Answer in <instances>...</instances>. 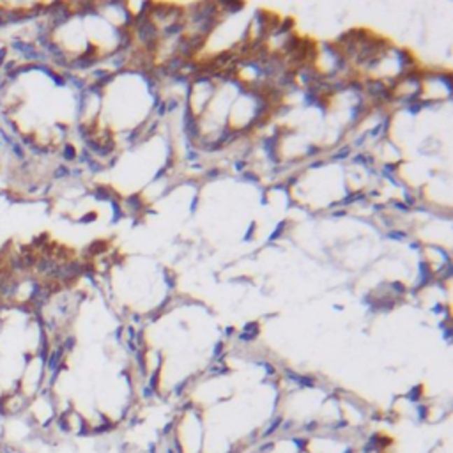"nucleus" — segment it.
Wrapping results in <instances>:
<instances>
[{"instance_id": "nucleus-1", "label": "nucleus", "mask_w": 453, "mask_h": 453, "mask_svg": "<svg viewBox=\"0 0 453 453\" xmlns=\"http://www.w3.org/2000/svg\"><path fill=\"white\" fill-rule=\"evenodd\" d=\"M183 130L184 135L188 137V140H199L200 139V126H199V117L193 116L190 109V103H186L183 117Z\"/></svg>"}, {"instance_id": "nucleus-2", "label": "nucleus", "mask_w": 453, "mask_h": 453, "mask_svg": "<svg viewBox=\"0 0 453 453\" xmlns=\"http://www.w3.org/2000/svg\"><path fill=\"white\" fill-rule=\"evenodd\" d=\"M432 284H434V273L431 271V266H428L425 260H421V263H419V280L418 284H416V287L412 288V294H416L418 291H421V288Z\"/></svg>"}, {"instance_id": "nucleus-3", "label": "nucleus", "mask_w": 453, "mask_h": 453, "mask_svg": "<svg viewBox=\"0 0 453 453\" xmlns=\"http://www.w3.org/2000/svg\"><path fill=\"white\" fill-rule=\"evenodd\" d=\"M92 197L96 200H99V202H112V200L117 199L113 190L109 186H96L92 190Z\"/></svg>"}, {"instance_id": "nucleus-4", "label": "nucleus", "mask_w": 453, "mask_h": 453, "mask_svg": "<svg viewBox=\"0 0 453 453\" xmlns=\"http://www.w3.org/2000/svg\"><path fill=\"white\" fill-rule=\"evenodd\" d=\"M393 50L397 52L398 64H400L402 73L407 71L409 68H412V66H414V55H412L411 52H407V50H404V48H393Z\"/></svg>"}, {"instance_id": "nucleus-5", "label": "nucleus", "mask_w": 453, "mask_h": 453, "mask_svg": "<svg viewBox=\"0 0 453 453\" xmlns=\"http://www.w3.org/2000/svg\"><path fill=\"white\" fill-rule=\"evenodd\" d=\"M301 43H303V39L298 38L296 34H291L287 38V41L284 43V46H281V53H285V55H293L294 52L300 50Z\"/></svg>"}, {"instance_id": "nucleus-6", "label": "nucleus", "mask_w": 453, "mask_h": 453, "mask_svg": "<svg viewBox=\"0 0 453 453\" xmlns=\"http://www.w3.org/2000/svg\"><path fill=\"white\" fill-rule=\"evenodd\" d=\"M183 30H186V22L177 20V22L169 23V25L163 29V36H167V38H170V36H179L183 34Z\"/></svg>"}, {"instance_id": "nucleus-7", "label": "nucleus", "mask_w": 453, "mask_h": 453, "mask_svg": "<svg viewBox=\"0 0 453 453\" xmlns=\"http://www.w3.org/2000/svg\"><path fill=\"white\" fill-rule=\"evenodd\" d=\"M293 29H294V20L293 18H285V20H280V23H278L277 29L271 32V36H281V34H293Z\"/></svg>"}, {"instance_id": "nucleus-8", "label": "nucleus", "mask_w": 453, "mask_h": 453, "mask_svg": "<svg viewBox=\"0 0 453 453\" xmlns=\"http://www.w3.org/2000/svg\"><path fill=\"white\" fill-rule=\"evenodd\" d=\"M216 23H218L216 16H213V18H207L206 22L199 23V32H197V34H200V36H204V38H207V36H209L211 32L214 30Z\"/></svg>"}, {"instance_id": "nucleus-9", "label": "nucleus", "mask_w": 453, "mask_h": 453, "mask_svg": "<svg viewBox=\"0 0 453 453\" xmlns=\"http://www.w3.org/2000/svg\"><path fill=\"white\" fill-rule=\"evenodd\" d=\"M367 199V195H365L363 191H358V193H351V195L345 197L342 202H337V204H331V207H337V206H351V204L354 202H360V200H365Z\"/></svg>"}, {"instance_id": "nucleus-10", "label": "nucleus", "mask_w": 453, "mask_h": 453, "mask_svg": "<svg viewBox=\"0 0 453 453\" xmlns=\"http://www.w3.org/2000/svg\"><path fill=\"white\" fill-rule=\"evenodd\" d=\"M8 149L11 151L13 154H15V158H16V160H18V161H25V160H27V153H25V149H23V146H22V144L18 142V140H15V142H13L11 146L8 147Z\"/></svg>"}, {"instance_id": "nucleus-11", "label": "nucleus", "mask_w": 453, "mask_h": 453, "mask_svg": "<svg viewBox=\"0 0 453 453\" xmlns=\"http://www.w3.org/2000/svg\"><path fill=\"white\" fill-rule=\"evenodd\" d=\"M76 156H78V153H76L75 146L73 144H64L62 146V158L66 161H75Z\"/></svg>"}, {"instance_id": "nucleus-12", "label": "nucleus", "mask_w": 453, "mask_h": 453, "mask_svg": "<svg viewBox=\"0 0 453 453\" xmlns=\"http://www.w3.org/2000/svg\"><path fill=\"white\" fill-rule=\"evenodd\" d=\"M126 204L132 207L133 213H140L144 209V200H140V195H132L126 199Z\"/></svg>"}, {"instance_id": "nucleus-13", "label": "nucleus", "mask_w": 453, "mask_h": 453, "mask_svg": "<svg viewBox=\"0 0 453 453\" xmlns=\"http://www.w3.org/2000/svg\"><path fill=\"white\" fill-rule=\"evenodd\" d=\"M106 246H109V244H106V241H94V243L90 244L89 248H87V253H89V255H99L102 251L106 250Z\"/></svg>"}, {"instance_id": "nucleus-14", "label": "nucleus", "mask_w": 453, "mask_h": 453, "mask_svg": "<svg viewBox=\"0 0 453 453\" xmlns=\"http://www.w3.org/2000/svg\"><path fill=\"white\" fill-rule=\"evenodd\" d=\"M352 163H358V165H365L367 169H370V165L374 163V158L368 156V154H356L352 158Z\"/></svg>"}, {"instance_id": "nucleus-15", "label": "nucleus", "mask_w": 453, "mask_h": 453, "mask_svg": "<svg viewBox=\"0 0 453 453\" xmlns=\"http://www.w3.org/2000/svg\"><path fill=\"white\" fill-rule=\"evenodd\" d=\"M285 229H287V221H280V223H278V225H277V229H274V232H273V234H271V236H270V239H267V243H270V244H273V243H274V241H277V239H280V237H281V234H284V232H285Z\"/></svg>"}, {"instance_id": "nucleus-16", "label": "nucleus", "mask_w": 453, "mask_h": 453, "mask_svg": "<svg viewBox=\"0 0 453 453\" xmlns=\"http://www.w3.org/2000/svg\"><path fill=\"white\" fill-rule=\"evenodd\" d=\"M69 176H71V169L66 165H59L52 174L53 179H66V177H69Z\"/></svg>"}, {"instance_id": "nucleus-17", "label": "nucleus", "mask_w": 453, "mask_h": 453, "mask_svg": "<svg viewBox=\"0 0 453 453\" xmlns=\"http://www.w3.org/2000/svg\"><path fill=\"white\" fill-rule=\"evenodd\" d=\"M220 8L227 9L229 13H237L244 8V4L243 2H221Z\"/></svg>"}, {"instance_id": "nucleus-18", "label": "nucleus", "mask_w": 453, "mask_h": 453, "mask_svg": "<svg viewBox=\"0 0 453 453\" xmlns=\"http://www.w3.org/2000/svg\"><path fill=\"white\" fill-rule=\"evenodd\" d=\"M110 204H112V213H113L112 223H117V221H120V218H123V209H120L119 200H112Z\"/></svg>"}, {"instance_id": "nucleus-19", "label": "nucleus", "mask_w": 453, "mask_h": 453, "mask_svg": "<svg viewBox=\"0 0 453 453\" xmlns=\"http://www.w3.org/2000/svg\"><path fill=\"white\" fill-rule=\"evenodd\" d=\"M386 237L393 241H405L409 236L407 232H404V230H390V232L386 234Z\"/></svg>"}, {"instance_id": "nucleus-20", "label": "nucleus", "mask_w": 453, "mask_h": 453, "mask_svg": "<svg viewBox=\"0 0 453 453\" xmlns=\"http://www.w3.org/2000/svg\"><path fill=\"white\" fill-rule=\"evenodd\" d=\"M46 76H48V78L52 80V82L55 83L57 87H66V85H68V83H66V80H64V76L60 75V73L52 71V73H48V75H46Z\"/></svg>"}, {"instance_id": "nucleus-21", "label": "nucleus", "mask_w": 453, "mask_h": 453, "mask_svg": "<svg viewBox=\"0 0 453 453\" xmlns=\"http://www.w3.org/2000/svg\"><path fill=\"white\" fill-rule=\"evenodd\" d=\"M87 169H89V172L92 174H99L105 170V167H103L98 160H90L89 163H87Z\"/></svg>"}, {"instance_id": "nucleus-22", "label": "nucleus", "mask_w": 453, "mask_h": 453, "mask_svg": "<svg viewBox=\"0 0 453 453\" xmlns=\"http://www.w3.org/2000/svg\"><path fill=\"white\" fill-rule=\"evenodd\" d=\"M452 271H453L452 263L446 264L445 267H441V270H439V277H441V280H449V278H452V274H453Z\"/></svg>"}, {"instance_id": "nucleus-23", "label": "nucleus", "mask_w": 453, "mask_h": 453, "mask_svg": "<svg viewBox=\"0 0 453 453\" xmlns=\"http://www.w3.org/2000/svg\"><path fill=\"white\" fill-rule=\"evenodd\" d=\"M349 154H351V147L349 146H345L344 149H340L338 151L337 154H333V158H331V160L333 161H340V160H345V158L349 156Z\"/></svg>"}, {"instance_id": "nucleus-24", "label": "nucleus", "mask_w": 453, "mask_h": 453, "mask_svg": "<svg viewBox=\"0 0 453 453\" xmlns=\"http://www.w3.org/2000/svg\"><path fill=\"white\" fill-rule=\"evenodd\" d=\"M202 149L207 151V153H213V151L223 149V146H221V144L216 140V142H206V144H202Z\"/></svg>"}, {"instance_id": "nucleus-25", "label": "nucleus", "mask_w": 453, "mask_h": 453, "mask_svg": "<svg viewBox=\"0 0 453 453\" xmlns=\"http://www.w3.org/2000/svg\"><path fill=\"white\" fill-rule=\"evenodd\" d=\"M243 333L258 335V324H257V322H248L246 326H244V328H243Z\"/></svg>"}, {"instance_id": "nucleus-26", "label": "nucleus", "mask_w": 453, "mask_h": 453, "mask_svg": "<svg viewBox=\"0 0 453 453\" xmlns=\"http://www.w3.org/2000/svg\"><path fill=\"white\" fill-rule=\"evenodd\" d=\"M391 287V291H393V293H397V294H405V291H407V288L404 287V284H402V281H393V284L390 285Z\"/></svg>"}, {"instance_id": "nucleus-27", "label": "nucleus", "mask_w": 453, "mask_h": 453, "mask_svg": "<svg viewBox=\"0 0 453 453\" xmlns=\"http://www.w3.org/2000/svg\"><path fill=\"white\" fill-rule=\"evenodd\" d=\"M255 227H257V225H255V221H251L250 223V227H248V232L244 234V237H243V241H251L253 239V234H255Z\"/></svg>"}, {"instance_id": "nucleus-28", "label": "nucleus", "mask_w": 453, "mask_h": 453, "mask_svg": "<svg viewBox=\"0 0 453 453\" xmlns=\"http://www.w3.org/2000/svg\"><path fill=\"white\" fill-rule=\"evenodd\" d=\"M96 218H98V214H96V213H89V214H85V216L80 218L78 223H92V221L96 220Z\"/></svg>"}, {"instance_id": "nucleus-29", "label": "nucleus", "mask_w": 453, "mask_h": 453, "mask_svg": "<svg viewBox=\"0 0 453 453\" xmlns=\"http://www.w3.org/2000/svg\"><path fill=\"white\" fill-rule=\"evenodd\" d=\"M177 106H179L177 99H169V102H165L167 112H174V110H177Z\"/></svg>"}, {"instance_id": "nucleus-30", "label": "nucleus", "mask_w": 453, "mask_h": 453, "mask_svg": "<svg viewBox=\"0 0 453 453\" xmlns=\"http://www.w3.org/2000/svg\"><path fill=\"white\" fill-rule=\"evenodd\" d=\"M391 206H393L395 209L402 211V213H409V211H411V207H407L405 204H402V202H397V200H393V202H391Z\"/></svg>"}, {"instance_id": "nucleus-31", "label": "nucleus", "mask_w": 453, "mask_h": 453, "mask_svg": "<svg viewBox=\"0 0 453 453\" xmlns=\"http://www.w3.org/2000/svg\"><path fill=\"white\" fill-rule=\"evenodd\" d=\"M241 176H243L244 181H250V183H255V184L258 183V177L255 176V174H251V172H241Z\"/></svg>"}, {"instance_id": "nucleus-32", "label": "nucleus", "mask_w": 453, "mask_h": 453, "mask_svg": "<svg viewBox=\"0 0 453 453\" xmlns=\"http://www.w3.org/2000/svg\"><path fill=\"white\" fill-rule=\"evenodd\" d=\"M419 391H421V386H418V388H414V390H411V393L407 395L409 400H418L419 397Z\"/></svg>"}, {"instance_id": "nucleus-33", "label": "nucleus", "mask_w": 453, "mask_h": 453, "mask_svg": "<svg viewBox=\"0 0 453 453\" xmlns=\"http://www.w3.org/2000/svg\"><path fill=\"white\" fill-rule=\"evenodd\" d=\"M156 109H158V117H165V113H167L165 102H160V105H158Z\"/></svg>"}, {"instance_id": "nucleus-34", "label": "nucleus", "mask_w": 453, "mask_h": 453, "mask_svg": "<svg viewBox=\"0 0 453 453\" xmlns=\"http://www.w3.org/2000/svg\"><path fill=\"white\" fill-rule=\"evenodd\" d=\"M419 110H421V103H414V105H409V112L412 113V116H416V113H419Z\"/></svg>"}, {"instance_id": "nucleus-35", "label": "nucleus", "mask_w": 453, "mask_h": 453, "mask_svg": "<svg viewBox=\"0 0 453 453\" xmlns=\"http://www.w3.org/2000/svg\"><path fill=\"white\" fill-rule=\"evenodd\" d=\"M206 177H207V179H216V177H220V170H218V169L207 170Z\"/></svg>"}, {"instance_id": "nucleus-36", "label": "nucleus", "mask_w": 453, "mask_h": 453, "mask_svg": "<svg viewBox=\"0 0 453 453\" xmlns=\"http://www.w3.org/2000/svg\"><path fill=\"white\" fill-rule=\"evenodd\" d=\"M163 277H165L167 284H169V287H170V288H174V287H176V280H174V278H170L169 271H165V273H163Z\"/></svg>"}, {"instance_id": "nucleus-37", "label": "nucleus", "mask_w": 453, "mask_h": 453, "mask_svg": "<svg viewBox=\"0 0 453 453\" xmlns=\"http://www.w3.org/2000/svg\"><path fill=\"white\" fill-rule=\"evenodd\" d=\"M197 158H199V153H197V151L188 149V160H190V161H195Z\"/></svg>"}, {"instance_id": "nucleus-38", "label": "nucleus", "mask_w": 453, "mask_h": 453, "mask_svg": "<svg viewBox=\"0 0 453 453\" xmlns=\"http://www.w3.org/2000/svg\"><path fill=\"white\" fill-rule=\"evenodd\" d=\"M321 147H315V146H310L308 147V156H312V154H314V156H317L319 153H321Z\"/></svg>"}, {"instance_id": "nucleus-39", "label": "nucleus", "mask_w": 453, "mask_h": 453, "mask_svg": "<svg viewBox=\"0 0 453 453\" xmlns=\"http://www.w3.org/2000/svg\"><path fill=\"white\" fill-rule=\"evenodd\" d=\"M197 206H199V195L193 197V202H191V207H190L191 213H195V211H197Z\"/></svg>"}, {"instance_id": "nucleus-40", "label": "nucleus", "mask_w": 453, "mask_h": 453, "mask_svg": "<svg viewBox=\"0 0 453 453\" xmlns=\"http://www.w3.org/2000/svg\"><path fill=\"white\" fill-rule=\"evenodd\" d=\"M236 169H237V172H243V170L246 169V161H237Z\"/></svg>"}, {"instance_id": "nucleus-41", "label": "nucleus", "mask_w": 453, "mask_h": 453, "mask_svg": "<svg viewBox=\"0 0 453 453\" xmlns=\"http://www.w3.org/2000/svg\"><path fill=\"white\" fill-rule=\"evenodd\" d=\"M365 140H367V135L360 137V139H358V140H356V142H354V146H356V147H361V146H363Z\"/></svg>"}, {"instance_id": "nucleus-42", "label": "nucleus", "mask_w": 453, "mask_h": 453, "mask_svg": "<svg viewBox=\"0 0 453 453\" xmlns=\"http://www.w3.org/2000/svg\"><path fill=\"white\" fill-rule=\"evenodd\" d=\"M221 349H223V344H221V342H218L216 349H214V356H216V358H220V352H221Z\"/></svg>"}, {"instance_id": "nucleus-43", "label": "nucleus", "mask_w": 453, "mask_h": 453, "mask_svg": "<svg viewBox=\"0 0 453 453\" xmlns=\"http://www.w3.org/2000/svg\"><path fill=\"white\" fill-rule=\"evenodd\" d=\"M69 177H82V169L71 170V176H69Z\"/></svg>"}, {"instance_id": "nucleus-44", "label": "nucleus", "mask_w": 453, "mask_h": 453, "mask_svg": "<svg viewBox=\"0 0 453 453\" xmlns=\"http://www.w3.org/2000/svg\"><path fill=\"white\" fill-rule=\"evenodd\" d=\"M324 165V161H315V163H312L310 169H319V167Z\"/></svg>"}, {"instance_id": "nucleus-45", "label": "nucleus", "mask_w": 453, "mask_h": 453, "mask_svg": "<svg viewBox=\"0 0 453 453\" xmlns=\"http://www.w3.org/2000/svg\"><path fill=\"white\" fill-rule=\"evenodd\" d=\"M333 216H345V211H337V213H333Z\"/></svg>"}, {"instance_id": "nucleus-46", "label": "nucleus", "mask_w": 453, "mask_h": 453, "mask_svg": "<svg viewBox=\"0 0 453 453\" xmlns=\"http://www.w3.org/2000/svg\"><path fill=\"white\" fill-rule=\"evenodd\" d=\"M116 163H117V156H116V158H112V160H110V163H109V169H110V167H113V165H116Z\"/></svg>"}, {"instance_id": "nucleus-47", "label": "nucleus", "mask_w": 453, "mask_h": 453, "mask_svg": "<svg viewBox=\"0 0 453 453\" xmlns=\"http://www.w3.org/2000/svg\"><path fill=\"white\" fill-rule=\"evenodd\" d=\"M409 246H411L412 250H419V244L418 243H411V244H409Z\"/></svg>"}, {"instance_id": "nucleus-48", "label": "nucleus", "mask_w": 453, "mask_h": 453, "mask_svg": "<svg viewBox=\"0 0 453 453\" xmlns=\"http://www.w3.org/2000/svg\"><path fill=\"white\" fill-rule=\"evenodd\" d=\"M225 333H227V335H232L234 330H232V328H227V330H225Z\"/></svg>"}, {"instance_id": "nucleus-49", "label": "nucleus", "mask_w": 453, "mask_h": 453, "mask_svg": "<svg viewBox=\"0 0 453 453\" xmlns=\"http://www.w3.org/2000/svg\"><path fill=\"white\" fill-rule=\"evenodd\" d=\"M439 310H442V305H435L434 307V312H439Z\"/></svg>"}]
</instances>
